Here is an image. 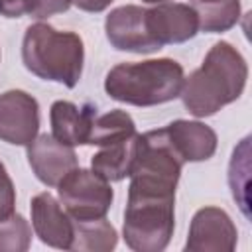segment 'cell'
I'll use <instances>...</instances> for the list:
<instances>
[{"label": "cell", "mask_w": 252, "mask_h": 252, "mask_svg": "<svg viewBox=\"0 0 252 252\" xmlns=\"http://www.w3.org/2000/svg\"><path fill=\"white\" fill-rule=\"evenodd\" d=\"M248 65L242 53L228 41H217L181 87V100L189 114L207 118L234 102L244 93Z\"/></svg>", "instance_id": "obj_1"}, {"label": "cell", "mask_w": 252, "mask_h": 252, "mask_svg": "<svg viewBox=\"0 0 252 252\" xmlns=\"http://www.w3.org/2000/svg\"><path fill=\"white\" fill-rule=\"evenodd\" d=\"M22 61L32 75L73 89L83 75L85 45L75 32H59L45 22H35L26 28Z\"/></svg>", "instance_id": "obj_2"}, {"label": "cell", "mask_w": 252, "mask_h": 252, "mask_svg": "<svg viewBox=\"0 0 252 252\" xmlns=\"http://www.w3.org/2000/svg\"><path fill=\"white\" fill-rule=\"evenodd\" d=\"M185 81L181 63L169 57L114 65L104 77L110 98L132 106H156L179 96Z\"/></svg>", "instance_id": "obj_3"}, {"label": "cell", "mask_w": 252, "mask_h": 252, "mask_svg": "<svg viewBox=\"0 0 252 252\" xmlns=\"http://www.w3.org/2000/svg\"><path fill=\"white\" fill-rule=\"evenodd\" d=\"M175 228V195L128 187L122 238L134 252H161Z\"/></svg>", "instance_id": "obj_4"}, {"label": "cell", "mask_w": 252, "mask_h": 252, "mask_svg": "<svg viewBox=\"0 0 252 252\" xmlns=\"http://www.w3.org/2000/svg\"><path fill=\"white\" fill-rule=\"evenodd\" d=\"M59 203L73 220H93L106 217L114 191L110 181L94 173L93 169L75 167L57 185Z\"/></svg>", "instance_id": "obj_5"}, {"label": "cell", "mask_w": 252, "mask_h": 252, "mask_svg": "<svg viewBox=\"0 0 252 252\" xmlns=\"http://www.w3.org/2000/svg\"><path fill=\"white\" fill-rule=\"evenodd\" d=\"M39 130V104L20 89L0 94V140L12 146H30Z\"/></svg>", "instance_id": "obj_6"}, {"label": "cell", "mask_w": 252, "mask_h": 252, "mask_svg": "<svg viewBox=\"0 0 252 252\" xmlns=\"http://www.w3.org/2000/svg\"><path fill=\"white\" fill-rule=\"evenodd\" d=\"M104 32L110 45L118 51L130 53H154L161 45L152 37L146 22V8L126 4L108 12L104 20Z\"/></svg>", "instance_id": "obj_7"}, {"label": "cell", "mask_w": 252, "mask_h": 252, "mask_svg": "<svg viewBox=\"0 0 252 252\" xmlns=\"http://www.w3.org/2000/svg\"><path fill=\"white\" fill-rule=\"evenodd\" d=\"M238 230L226 211L219 207L199 209L189 224L185 252H232Z\"/></svg>", "instance_id": "obj_8"}, {"label": "cell", "mask_w": 252, "mask_h": 252, "mask_svg": "<svg viewBox=\"0 0 252 252\" xmlns=\"http://www.w3.org/2000/svg\"><path fill=\"white\" fill-rule=\"evenodd\" d=\"M146 22L152 37L163 47L185 43L199 33V18L191 4L161 2L146 8Z\"/></svg>", "instance_id": "obj_9"}, {"label": "cell", "mask_w": 252, "mask_h": 252, "mask_svg": "<svg viewBox=\"0 0 252 252\" xmlns=\"http://www.w3.org/2000/svg\"><path fill=\"white\" fill-rule=\"evenodd\" d=\"M26 148L33 175L47 187H57L59 181L79 165L73 146L61 144L51 134L35 136V140Z\"/></svg>", "instance_id": "obj_10"}, {"label": "cell", "mask_w": 252, "mask_h": 252, "mask_svg": "<svg viewBox=\"0 0 252 252\" xmlns=\"http://www.w3.org/2000/svg\"><path fill=\"white\" fill-rule=\"evenodd\" d=\"M32 228L35 236L57 250H69L73 242V219L61 207V203L49 193H37L32 203Z\"/></svg>", "instance_id": "obj_11"}, {"label": "cell", "mask_w": 252, "mask_h": 252, "mask_svg": "<svg viewBox=\"0 0 252 252\" xmlns=\"http://www.w3.org/2000/svg\"><path fill=\"white\" fill-rule=\"evenodd\" d=\"M165 136L175 150V154L187 161H207L217 152V132L199 120H183L177 118L163 126Z\"/></svg>", "instance_id": "obj_12"}, {"label": "cell", "mask_w": 252, "mask_h": 252, "mask_svg": "<svg viewBox=\"0 0 252 252\" xmlns=\"http://www.w3.org/2000/svg\"><path fill=\"white\" fill-rule=\"evenodd\" d=\"M96 116V106L81 104L71 100H55L49 108L51 136L67 146H87L93 120Z\"/></svg>", "instance_id": "obj_13"}, {"label": "cell", "mask_w": 252, "mask_h": 252, "mask_svg": "<svg viewBox=\"0 0 252 252\" xmlns=\"http://www.w3.org/2000/svg\"><path fill=\"white\" fill-rule=\"evenodd\" d=\"M138 132L130 138L100 146V150L91 158V169L104 177L106 181H122L130 175L136 152H138Z\"/></svg>", "instance_id": "obj_14"}, {"label": "cell", "mask_w": 252, "mask_h": 252, "mask_svg": "<svg viewBox=\"0 0 252 252\" xmlns=\"http://www.w3.org/2000/svg\"><path fill=\"white\" fill-rule=\"evenodd\" d=\"M118 244V232L106 217L93 220H73V252H110Z\"/></svg>", "instance_id": "obj_15"}, {"label": "cell", "mask_w": 252, "mask_h": 252, "mask_svg": "<svg viewBox=\"0 0 252 252\" xmlns=\"http://www.w3.org/2000/svg\"><path fill=\"white\" fill-rule=\"evenodd\" d=\"M136 134V122L126 110H108L104 114H96L91 126L87 146H106Z\"/></svg>", "instance_id": "obj_16"}, {"label": "cell", "mask_w": 252, "mask_h": 252, "mask_svg": "<svg viewBox=\"0 0 252 252\" xmlns=\"http://www.w3.org/2000/svg\"><path fill=\"white\" fill-rule=\"evenodd\" d=\"M73 0H0V16L22 18L30 16L35 20H45L55 14H63L71 8Z\"/></svg>", "instance_id": "obj_17"}, {"label": "cell", "mask_w": 252, "mask_h": 252, "mask_svg": "<svg viewBox=\"0 0 252 252\" xmlns=\"http://www.w3.org/2000/svg\"><path fill=\"white\" fill-rule=\"evenodd\" d=\"M248 142L250 138H244L238 148L232 152V159L228 165V185L232 191L234 201H238L244 217H248V197H246V187H248Z\"/></svg>", "instance_id": "obj_18"}, {"label": "cell", "mask_w": 252, "mask_h": 252, "mask_svg": "<svg viewBox=\"0 0 252 252\" xmlns=\"http://www.w3.org/2000/svg\"><path fill=\"white\" fill-rule=\"evenodd\" d=\"M32 244V226L30 222L12 213L0 220V252H26Z\"/></svg>", "instance_id": "obj_19"}, {"label": "cell", "mask_w": 252, "mask_h": 252, "mask_svg": "<svg viewBox=\"0 0 252 252\" xmlns=\"http://www.w3.org/2000/svg\"><path fill=\"white\" fill-rule=\"evenodd\" d=\"M16 207V187L8 175L4 163L0 161V220L10 217Z\"/></svg>", "instance_id": "obj_20"}, {"label": "cell", "mask_w": 252, "mask_h": 252, "mask_svg": "<svg viewBox=\"0 0 252 252\" xmlns=\"http://www.w3.org/2000/svg\"><path fill=\"white\" fill-rule=\"evenodd\" d=\"M114 0H73V4L83 10V12H91V14H98L104 12Z\"/></svg>", "instance_id": "obj_21"}, {"label": "cell", "mask_w": 252, "mask_h": 252, "mask_svg": "<svg viewBox=\"0 0 252 252\" xmlns=\"http://www.w3.org/2000/svg\"><path fill=\"white\" fill-rule=\"evenodd\" d=\"M224 2H230V0H193V2H191V6H193V8H205V6L224 4Z\"/></svg>", "instance_id": "obj_22"}, {"label": "cell", "mask_w": 252, "mask_h": 252, "mask_svg": "<svg viewBox=\"0 0 252 252\" xmlns=\"http://www.w3.org/2000/svg\"><path fill=\"white\" fill-rule=\"evenodd\" d=\"M142 2H148V4H161V2H169V0H142Z\"/></svg>", "instance_id": "obj_23"}]
</instances>
